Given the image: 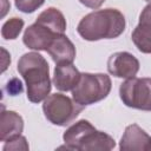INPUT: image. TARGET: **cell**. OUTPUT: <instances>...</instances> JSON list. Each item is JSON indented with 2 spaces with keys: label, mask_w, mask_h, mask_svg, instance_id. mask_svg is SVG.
I'll return each mask as SVG.
<instances>
[{
  "label": "cell",
  "mask_w": 151,
  "mask_h": 151,
  "mask_svg": "<svg viewBox=\"0 0 151 151\" xmlns=\"http://www.w3.org/2000/svg\"><path fill=\"white\" fill-rule=\"evenodd\" d=\"M81 73L73 63L57 64L53 76V85L59 91H72L80 79Z\"/></svg>",
  "instance_id": "obj_9"
},
{
  "label": "cell",
  "mask_w": 151,
  "mask_h": 151,
  "mask_svg": "<svg viewBox=\"0 0 151 151\" xmlns=\"http://www.w3.org/2000/svg\"><path fill=\"white\" fill-rule=\"evenodd\" d=\"M122 101L132 109L151 111V78H129L120 84Z\"/></svg>",
  "instance_id": "obj_5"
},
{
  "label": "cell",
  "mask_w": 151,
  "mask_h": 151,
  "mask_svg": "<svg viewBox=\"0 0 151 151\" xmlns=\"http://www.w3.org/2000/svg\"><path fill=\"white\" fill-rule=\"evenodd\" d=\"M125 17L116 8L98 9L86 14L78 24L77 32L88 41L118 38L125 29Z\"/></svg>",
  "instance_id": "obj_1"
},
{
  "label": "cell",
  "mask_w": 151,
  "mask_h": 151,
  "mask_svg": "<svg viewBox=\"0 0 151 151\" xmlns=\"http://www.w3.org/2000/svg\"><path fill=\"white\" fill-rule=\"evenodd\" d=\"M37 22L47 26L59 35L64 34L66 31V19L64 14L58 8L54 7H50L44 12H41L37 18Z\"/></svg>",
  "instance_id": "obj_14"
},
{
  "label": "cell",
  "mask_w": 151,
  "mask_h": 151,
  "mask_svg": "<svg viewBox=\"0 0 151 151\" xmlns=\"http://www.w3.org/2000/svg\"><path fill=\"white\" fill-rule=\"evenodd\" d=\"M83 109V105L61 93L50 94L42 104V111L46 119L58 126H66L71 124L79 116Z\"/></svg>",
  "instance_id": "obj_4"
},
{
  "label": "cell",
  "mask_w": 151,
  "mask_h": 151,
  "mask_svg": "<svg viewBox=\"0 0 151 151\" xmlns=\"http://www.w3.org/2000/svg\"><path fill=\"white\" fill-rule=\"evenodd\" d=\"M131 39L142 53H151V29L138 24L131 33Z\"/></svg>",
  "instance_id": "obj_15"
},
{
  "label": "cell",
  "mask_w": 151,
  "mask_h": 151,
  "mask_svg": "<svg viewBox=\"0 0 151 151\" xmlns=\"http://www.w3.org/2000/svg\"><path fill=\"white\" fill-rule=\"evenodd\" d=\"M18 72L22 76L29 101L38 104L45 100L51 92L50 67L46 59L37 53H25L18 61Z\"/></svg>",
  "instance_id": "obj_2"
},
{
  "label": "cell",
  "mask_w": 151,
  "mask_h": 151,
  "mask_svg": "<svg viewBox=\"0 0 151 151\" xmlns=\"http://www.w3.org/2000/svg\"><path fill=\"white\" fill-rule=\"evenodd\" d=\"M7 91L11 96H15L18 93H21L22 92V84L19 79L17 78H13L11 81H8L7 84Z\"/></svg>",
  "instance_id": "obj_20"
},
{
  "label": "cell",
  "mask_w": 151,
  "mask_h": 151,
  "mask_svg": "<svg viewBox=\"0 0 151 151\" xmlns=\"http://www.w3.org/2000/svg\"><path fill=\"white\" fill-rule=\"evenodd\" d=\"M111 87V79L105 73H81L78 84L72 90V97L80 105L87 106L105 99Z\"/></svg>",
  "instance_id": "obj_3"
},
{
  "label": "cell",
  "mask_w": 151,
  "mask_h": 151,
  "mask_svg": "<svg viewBox=\"0 0 151 151\" xmlns=\"http://www.w3.org/2000/svg\"><path fill=\"white\" fill-rule=\"evenodd\" d=\"M24 20L21 18H11L8 19L1 28V35L6 40H13L17 39L20 34L21 29L24 28Z\"/></svg>",
  "instance_id": "obj_16"
},
{
  "label": "cell",
  "mask_w": 151,
  "mask_h": 151,
  "mask_svg": "<svg viewBox=\"0 0 151 151\" xmlns=\"http://www.w3.org/2000/svg\"><path fill=\"white\" fill-rule=\"evenodd\" d=\"M107 71L117 78H133L139 71V61L129 52H116L107 60Z\"/></svg>",
  "instance_id": "obj_6"
},
{
  "label": "cell",
  "mask_w": 151,
  "mask_h": 151,
  "mask_svg": "<svg viewBox=\"0 0 151 151\" xmlns=\"http://www.w3.org/2000/svg\"><path fill=\"white\" fill-rule=\"evenodd\" d=\"M145 1H147V2H151V0H145Z\"/></svg>",
  "instance_id": "obj_22"
},
{
  "label": "cell",
  "mask_w": 151,
  "mask_h": 151,
  "mask_svg": "<svg viewBox=\"0 0 151 151\" xmlns=\"http://www.w3.org/2000/svg\"><path fill=\"white\" fill-rule=\"evenodd\" d=\"M92 130H94V126L85 119H81L71 125L63 134V139L66 144V147L71 150H78L84 137Z\"/></svg>",
  "instance_id": "obj_13"
},
{
  "label": "cell",
  "mask_w": 151,
  "mask_h": 151,
  "mask_svg": "<svg viewBox=\"0 0 151 151\" xmlns=\"http://www.w3.org/2000/svg\"><path fill=\"white\" fill-rule=\"evenodd\" d=\"M45 0H14L15 7L24 13H33L35 9H38Z\"/></svg>",
  "instance_id": "obj_17"
},
{
  "label": "cell",
  "mask_w": 151,
  "mask_h": 151,
  "mask_svg": "<svg viewBox=\"0 0 151 151\" xmlns=\"http://www.w3.org/2000/svg\"><path fill=\"white\" fill-rule=\"evenodd\" d=\"M114 146H116V142L110 134L94 129L84 137L78 150L80 151H109V150H112Z\"/></svg>",
  "instance_id": "obj_12"
},
{
  "label": "cell",
  "mask_w": 151,
  "mask_h": 151,
  "mask_svg": "<svg viewBox=\"0 0 151 151\" xmlns=\"http://www.w3.org/2000/svg\"><path fill=\"white\" fill-rule=\"evenodd\" d=\"M122 151H147L151 150V137L137 124L126 126L120 139Z\"/></svg>",
  "instance_id": "obj_8"
},
{
  "label": "cell",
  "mask_w": 151,
  "mask_h": 151,
  "mask_svg": "<svg viewBox=\"0 0 151 151\" xmlns=\"http://www.w3.org/2000/svg\"><path fill=\"white\" fill-rule=\"evenodd\" d=\"M29 146L26 142V138L24 136H18V137H14L9 140L6 142V144L4 145V151H8V150H28Z\"/></svg>",
  "instance_id": "obj_18"
},
{
  "label": "cell",
  "mask_w": 151,
  "mask_h": 151,
  "mask_svg": "<svg viewBox=\"0 0 151 151\" xmlns=\"http://www.w3.org/2000/svg\"><path fill=\"white\" fill-rule=\"evenodd\" d=\"M104 1L105 0H79V2H81L84 6H86L88 8H93V9L99 8L104 4Z\"/></svg>",
  "instance_id": "obj_21"
},
{
  "label": "cell",
  "mask_w": 151,
  "mask_h": 151,
  "mask_svg": "<svg viewBox=\"0 0 151 151\" xmlns=\"http://www.w3.org/2000/svg\"><path fill=\"white\" fill-rule=\"evenodd\" d=\"M139 25L151 29V4L144 7L139 15Z\"/></svg>",
  "instance_id": "obj_19"
},
{
  "label": "cell",
  "mask_w": 151,
  "mask_h": 151,
  "mask_svg": "<svg viewBox=\"0 0 151 151\" xmlns=\"http://www.w3.org/2000/svg\"><path fill=\"white\" fill-rule=\"evenodd\" d=\"M46 52L52 57L55 64L73 63L76 58V47L65 34L55 37Z\"/></svg>",
  "instance_id": "obj_10"
},
{
  "label": "cell",
  "mask_w": 151,
  "mask_h": 151,
  "mask_svg": "<svg viewBox=\"0 0 151 151\" xmlns=\"http://www.w3.org/2000/svg\"><path fill=\"white\" fill-rule=\"evenodd\" d=\"M59 34L54 33L47 26L35 21L33 25L28 26L25 29V33H24V37H22V41L31 50L47 51V48L50 47L51 42Z\"/></svg>",
  "instance_id": "obj_7"
},
{
  "label": "cell",
  "mask_w": 151,
  "mask_h": 151,
  "mask_svg": "<svg viewBox=\"0 0 151 151\" xmlns=\"http://www.w3.org/2000/svg\"><path fill=\"white\" fill-rule=\"evenodd\" d=\"M24 130L22 117L14 111L2 110L0 117V140L7 142L21 134Z\"/></svg>",
  "instance_id": "obj_11"
}]
</instances>
